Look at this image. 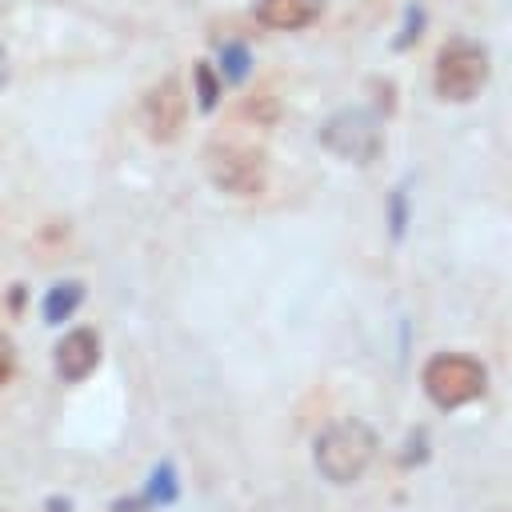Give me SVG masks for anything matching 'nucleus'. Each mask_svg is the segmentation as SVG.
<instances>
[{"label": "nucleus", "mask_w": 512, "mask_h": 512, "mask_svg": "<svg viewBox=\"0 0 512 512\" xmlns=\"http://www.w3.org/2000/svg\"><path fill=\"white\" fill-rule=\"evenodd\" d=\"M484 84H488V52L468 36H452L436 52V64H432L436 96L448 104H468L480 96Z\"/></svg>", "instance_id": "2"}, {"label": "nucleus", "mask_w": 512, "mask_h": 512, "mask_svg": "<svg viewBox=\"0 0 512 512\" xmlns=\"http://www.w3.org/2000/svg\"><path fill=\"white\" fill-rule=\"evenodd\" d=\"M96 360H100V336H96L92 328H72V332L56 344V372H60V380H68V384L84 380V376L96 368Z\"/></svg>", "instance_id": "7"}, {"label": "nucleus", "mask_w": 512, "mask_h": 512, "mask_svg": "<svg viewBox=\"0 0 512 512\" xmlns=\"http://www.w3.org/2000/svg\"><path fill=\"white\" fill-rule=\"evenodd\" d=\"M424 392L436 408H464L488 388V372L468 352H440L424 364Z\"/></svg>", "instance_id": "3"}, {"label": "nucleus", "mask_w": 512, "mask_h": 512, "mask_svg": "<svg viewBox=\"0 0 512 512\" xmlns=\"http://www.w3.org/2000/svg\"><path fill=\"white\" fill-rule=\"evenodd\" d=\"M416 32H420V8H416V4H412V8H408V28H404V32H400V40H396V48H408V44H412V36H416Z\"/></svg>", "instance_id": "15"}, {"label": "nucleus", "mask_w": 512, "mask_h": 512, "mask_svg": "<svg viewBox=\"0 0 512 512\" xmlns=\"http://www.w3.org/2000/svg\"><path fill=\"white\" fill-rule=\"evenodd\" d=\"M12 372H16V348H12V340L0 332V384H4Z\"/></svg>", "instance_id": "13"}, {"label": "nucleus", "mask_w": 512, "mask_h": 512, "mask_svg": "<svg viewBox=\"0 0 512 512\" xmlns=\"http://www.w3.org/2000/svg\"><path fill=\"white\" fill-rule=\"evenodd\" d=\"M184 116H188V104H184V88L176 76H164L140 104V120H144V132L156 140V144H168L180 136L184 128Z\"/></svg>", "instance_id": "6"}, {"label": "nucleus", "mask_w": 512, "mask_h": 512, "mask_svg": "<svg viewBox=\"0 0 512 512\" xmlns=\"http://www.w3.org/2000/svg\"><path fill=\"white\" fill-rule=\"evenodd\" d=\"M376 456V432L364 420H336L316 436V468L332 484H352Z\"/></svg>", "instance_id": "1"}, {"label": "nucleus", "mask_w": 512, "mask_h": 512, "mask_svg": "<svg viewBox=\"0 0 512 512\" xmlns=\"http://www.w3.org/2000/svg\"><path fill=\"white\" fill-rule=\"evenodd\" d=\"M320 16V0H256V20L272 32H300Z\"/></svg>", "instance_id": "8"}, {"label": "nucleus", "mask_w": 512, "mask_h": 512, "mask_svg": "<svg viewBox=\"0 0 512 512\" xmlns=\"http://www.w3.org/2000/svg\"><path fill=\"white\" fill-rule=\"evenodd\" d=\"M320 144L332 156L348 160V164H372L380 156V144H384L380 120L372 112H364V108H344V112H336V116L324 120Z\"/></svg>", "instance_id": "4"}, {"label": "nucleus", "mask_w": 512, "mask_h": 512, "mask_svg": "<svg viewBox=\"0 0 512 512\" xmlns=\"http://www.w3.org/2000/svg\"><path fill=\"white\" fill-rule=\"evenodd\" d=\"M8 80V52H4V44H0V84Z\"/></svg>", "instance_id": "16"}, {"label": "nucleus", "mask_w": 512, "mask_h": 512, "mask_svg": "<svg viewBox=\"0 0 512 512\" xmlns=\"http://www.w3.org/2000/svg\"><path fill=\"white\" fill-rule=\"evenodd\" d=\"M208 176H212V184L220 192L256 196L268 184V164H264V152L260 148L220 140V144L208 148Z\"/></svg>", "instance_id": "5"}, {"label": "nucleus", "mask_w": 512, "mask_h": 512, "mask_svg": "<svg viewBox=\"0 0 512 512\" xmlns=\"http://www.w3.org/2000/svg\"><path fill=\"white\" fill-rule=\"evenodd\" d=\"M196 92H200V108L208 112V108H216V96H220V84H216V76H212V68L200 60L196 64Z\"/></svg>", "instance_id": "11"}, {"label": "nucleus", "mask_w": 512, "mask_h": 512, "mask_svg": "<svg viewBox=\"0 0 512 512\" xmlns=\"http://www.w3.org/2000/svg\"><path fill=\"white\" fill-rule=\"evenodd\" d=\"M220 64H224V76L228 80H244V72H248V48L244 44H228L220 52Z\"/></svg>", "instance_id": "10"}, {"label": "nucleus", "mask_w": 512, "mask_h": 512, "mask_svg": "<svg viewBox=\"0 0 512 512\" xmlns=\"http://www.w3.org/2000/svg\"><path fill=\"white\" fill-rule=\"evenodd\" d=\"M388 220H392V236H400V232H404V192H392Z\"/></svg>", "instance_id": "14"}, {"label": "nucleus", "mask_w": 512, "mask_h": 512, "mask_svg": "<svg viewBox=\"0 0 512 512\" xmlns=\"http://www.w3.org/2000/svg\"><path fill=\"white\" fill-rule=\"evenodd\" d=\"M80 300H84V284H76V280L52 284L48 296H44V320H48V324H64V320L80 308Z\"/></svg>", "instance_id": "9"}, {"label": "nucleus", "mask_w": 512, "mask_h": 512, "mask_svg": "<svg viewBox=\"0 0 512 512\" xmlns=\"http://www.w3.org/2000/svg\"><path fill=\"white\" fill-rule=\"evenodd\" d=\"M148 500H160V504L176 500V480H172V468H168V464L156 468V476H152V484H148Z\"/></svg>", "instance_id": "12"}]
</instances>
